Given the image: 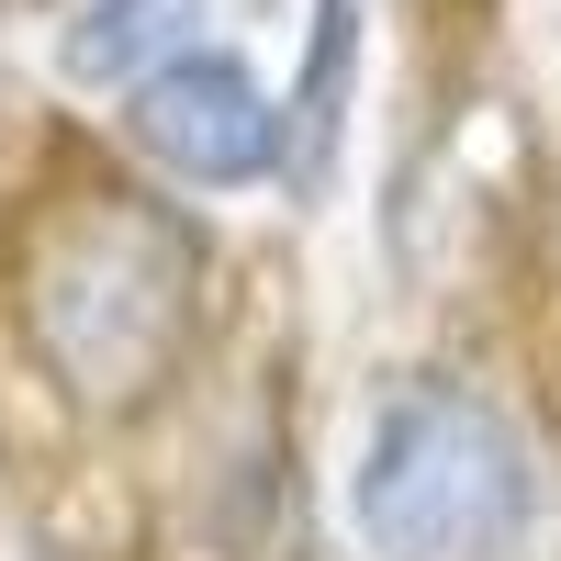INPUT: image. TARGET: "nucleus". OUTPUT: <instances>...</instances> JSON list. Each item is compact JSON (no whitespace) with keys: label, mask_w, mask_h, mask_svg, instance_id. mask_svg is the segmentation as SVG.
<instances>
[{"label":"nucleus","mask_w":561,"mask_h":561,"mask_svg":"<svg viewBox=\"0 0 561 561\" xmlns=\"http://www.w3.org/2000/svg\"><path fill=\"white\" fill-rule=\"evenodd\" d=\"M23 325L79 404H147L192 337V237L158 203L79 192L23 259Z\"/></svg>","instance_id":"obj_1"},{"label":"nucleus","mask_w":561,"mask_h":561,"mask_svg":"<svg viewBox=\"0 0 561 561\" xmlns=\"http://www.w3.org/2000/svg\"><path fill=\"white\" fill-rule=\"evenodd\" d=\"M348 505L382 561H505L528 528V438L483 393L415 382L359 438Z\"/></svg>","instance_id":"obj_2"},{"label":"nucleus","mask_w":561,"mask_h":561,"mask_svg":"<svg viewBox=\"0 0 561 561\" xmlns=\"http://www.w3.org/2000/svg\"><path fill=\"white\" fill-rule=\"evenodd\" d=\"M135 147L158 169H180L192 192H237L280 158V102L237 57H169L135 79Z\"/></svg>","instance_id":"obj_3"},{"label":"nucleus","mask_w":561,"mask_h":561,"mask_svg":"<svg viewBox=\"0 0 561 561\" xmlns=\"http://www.w3.org/2000/svg\"><path fill=\"white\" fill-rule=\"evenodd\" d=\"M192 23V0H90L79 34H68V79H124L147 45H169Z\"/></svg>","instance_id":"obj_4"}]
</instances>
